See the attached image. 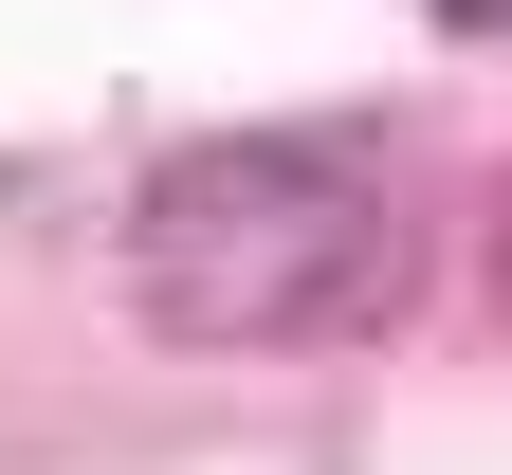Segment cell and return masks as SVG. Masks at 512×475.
Wrapping results in <instances>:
<instances>
[{
	"label": "cell",
	"instance_id": "1",
	"mask_svg": "<svg viewBox=\"0 0 512 475\" xmlns=\"http://www.w3.org/2000/svg\"><path fill=\"white\" fill-rule=\"evenodd\" d=\"M403 183L366 128H238L128 201V311L183 348H330L403 311Z\"/></svg>",
	"mask_w": 512,
	"mask_h": 475
},
{
	"label": "cell",
	"instance_id": "2",
	"mask_svg": "<svg viewBox=\"0 0 512 475\" xmlns=\"http://www.w3.org/2000/svg\"><path fill=\"white\" fill-rule=\"evenodd\" d=\"M494 275H512V201H494Z\"/></svg>",
	"mask_w": 512,
	"mask_h": 475
}]
</instances>
